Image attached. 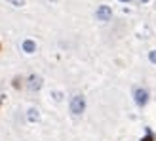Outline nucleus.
Instances as JSON below:
<instances>
[{
	"instance_id": "f257e3e1",
	"label": "nucleus",
	"mask_w": 156,
	"mask_h": 141,
	"mask_svg": "<svg viewBox=\"0 0 156 141\" xmlns=\"http://www.w3.org/2000/svg\"><path fill=\"white\" fill-rule=\"evenodd\" d=\"M84 107H86V101H84L82 96L73 97V101H70V111H73L74 114H80L84 111Z\"/></svg>"
},
{
	"instance_id": "f03ea898",
	"label": "nucleus",
	"mask_w": 156,
	"mask_h": 141,
	"mask_svg": "<svg viewBox=\"0 0 156 141\" xmlns=\"http://www.w3.org/2000/svg\"><path fill=\"white\" fill-rule=\"evenodd\" d=\"M148 99V94L145 90H141V88H137L135 90V101H137V105H145Z\"/></svg>"
},
{
	"instance_id": "7ed1b4c3",
	"label": "nucleus",
	"mask_w": 156,
	"mask_h": 141,
	"mask_svg": "<svg viewBox=\"0 0 156 141\" xmlns=\"http://www.w3.org/2000/svg\"><path fill=\"white\" fill-rule=\"evenodd\" d=\"M97 17L101 19V21L110 19V8H109V6H101V8L97 10Z\"/></svg>"
},
{
	"instance_id": "20e7f679",
	"label": "nucleus",
	"mask_w": 156,
	"mask_h": 141,
	"mask_svg": "<svg viewBox=\"0 0 156 141\" xmlns=\"http://www.w3.org/2000/svg\"><path fill=\"white\" fill-rule=\"evenodd\" d=\"M40 86H42V78L40 76H31L29 78V88H31V90H38Z\"/></svg>"
},
{
	"instance_id": "39448f33",
	"label": "nucleus",
	"mask_w": 156,
	"mask_h": 141,
	"mask_svg": "<svg viewBox=\"0 0 156 141\" xmlns=\"http://www.w3.org/2000/svg\"><path fill=\"white\" fill-rule=\"evenodd\" d=\"M34 48H36V46H34V42H32V40H25V42H23V50L29 52V54H31V52H34Z\"/></svg>"
},
{
	"instance_id": "423d86ee",
	"label": "nucleus",
	"mask_w": 156,
	"mask_h": 141,
	"mask_svg": "<svg viewBox=\"0 0 156 141\" xmlns=\"http://www.w3.org/2000/svg\"><path fill=\"white\" fill-rule=\"evenodd\" d=\"M29 120H32V122H34V120H38V111H34V109L29 111Z\"/></svg>"
},
{
	"instance_id": "0eeeda50",
	"label": "nucleus",
	"mask_w": 156,
	"mask_h": 141,
	"mask_svg": "<svg viewBox=\"0 0 156 141\" xmlns=\"http://www.w3.org/2000/svg\"><path fill=\"white\" fill-rule=\"evenodd\" d=\"M23 2H25V0H10V4L17 6V8H19V6H23Z\"/></svg>"
},
{
	"instance_id": "6e6552de",
	"label": "nucleus",
	"mask_w": 156,
	"mask_h": 141,
	"mask_svg": "<svg viewBox=\"0 0 156 141\" xmlns=\"http://www.w3.org/2000/svg\"><path fill=\"white\" fill-rule=\"evenodd\" d=\"M148 57H151L152 63H156V50H154V52H151V55H148Z\"/></svg>"
},
{
	"instance_id": "1a4fd4ad",
	"label": "nucleus",
	"mask_w": 156,
	"mask_h": 141,
	"mask_svg": "<svg viewBox=\"0 0 156 141\" xmlns=\"http://www.w3.org/2000/svg\"><path fill=\"white\" fill-rule=\"evenodd\" d=\"M143 141H152V137H151V133H148L147 137H143Z\"/></svg>"
},
{
	"instance_id": "9d476101",
	"label": "nucleus",
	"mask_w": 156,
	"mask_h": 141,
	"mask_svg": "<svg viewBox=\"0 0 156 141\" xmlns=\"http://www.w3.org/2000/svg\"><path fill=\"white\" fill-rule=\"evenodd\" d=\"M143 2H147V0H143Z\"/></svg>"
},
{
	"instance_id": "9b49d317",
	"label": "nucleus",
	"mask_w": 156,
	"mask_h": 141,
	"mask_svg": "<svg viewBox=\"0 0 156 141\" xmlns=\"http://www.w3.org/2000/svg\"><path fill=\"white\" fill-rule=\"evenodd\" d=\"M124 2H126V0H124Z\"/></svg>"
}]
</instances>
